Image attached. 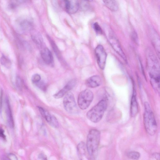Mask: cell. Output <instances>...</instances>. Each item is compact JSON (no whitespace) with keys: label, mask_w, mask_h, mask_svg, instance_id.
Returning a JSON list of instances; mask_svg holds the SVG:
<instances>
[{"label":"cell","mask_w":160,"mask_h":160,"mask_svg":"<svg viewBox=\"0 0 160 160\" xmlns=\"http://www.w3.org/2000/svg\"><path fill=\"white\" fill-rule=\"evenodd\" d=\"M39 158L41 160H47L46 156L42 154H41L39 155Z\"/></svg>","instance_id":"cell-30"},{"label":"cell","mask_w":160,"mask_h":160,"mask_svg":"<svg viewBox=\"0 0 160 160\" xmlns=\"http://www.w3.org/2000/svg\"><path fill=\"white\" fill-rule=\"evenodd\" d=\"M4 160H11L9 157H5L4 159Z\"/></svg>","instance_id":"cell-31"},{"label":"cell","mask_w":160,"mask_h":160,"mask_svg":"<svg viewBox=\"0 0 160 160\" xmlns=\"http://www.w3.org/2000/svg\"><path fill=\"white\" fill-rule=\"evenodd\" d=\"M21 81L20 78L18 77L16 78V85L18 88L19 89L21 88L22 87Z\"/></svg>","instance_id":"cell-27"},{"label":"cell","mask_w":160,"mask_h":160,"mask_svg":"<svg viewBox=\"0 0 160 160\" xmlns=\"http://www.w3.org/2000/svg\"><path fill=\"white\" fill-rule=\"evenodd\" d=\"M107 107V101L103 99L88 111L87 117L91 122L98 123L102 119Z\"/></svg>","instance_id":"cell-2"},{"label":"cell","mask_w":160,"mask_h":160,"mask_svg":"<svg viewBox=\"0 0 160 160\" xmlns=\"http://www.w3.org/2000/svg\"><path fill=\"white\" fill-rule=\"evenodd\" d=\"M2 64L6 68L9 69L11 66V61L7 57L4 56H2L1 59Z\"/></svg>","instance_id":"cell-19"},{"label":"cell","mask_w":160,"mask_h":160,"mask_svg":"<svg viewBox=\"0 0 160 160\" xmlns=\"http://www.w3.org/2000/svg\"><path fill=\"white\" fill-rule=\"evenodd\" d=\"M95 53L98 65L102 69L105 67L107 55L103 46L99 45L96 48Z\"/></svg>","instance_id":"cell-7"},{"label":"cell","mask_w":160,"mask_h":160,"mask_svg":"<svg viewBox=\"0 0 160 160\" xmlns=\"http://www.w3.org/2000/svg\"><path fill=\"white\" fill-rule=\"evenodd\" d=\"M102 83L101 77L98 75H94L88 78L86 81V86L91 88H95L99 86Z\"/></svg>","instance_id":"cell-13"},{"label":"cell","mask_w":160,"mask_h":160,"mask_svg":"<svg viewBox=\"0 0 160 160\" xmlns=\"http://www.w3.org/2000/svg\"><path fill=\"white\" fill-rule=\"evenodd\" d=\"M0 137L6 140V137L4 134V131L1 128H0Z\"/></svg>","instance_id":"cell-28"},{"label":"cell","mask_w":160,"mask_h":160,"mask_svg":"<svg viewBox=\"0 0 160 160\" xmlns=\"http://www.w3.org/2000/svg\"><path fill=\"white\" fill-rule=\"evenodd\" d=\"M22 1H11L9 4L10 7L12 9L15 8L18 5L21 3Z\"/></svg>","instance_id":"cell-25"},{"label":"cell","mask_w":160,"mask_h":160,"mask_svg":"<svg viewBox=\"0 0 160 160\" xmlns=\"http://www.w3.org/2000/svg\"><path fill=\"white\" fill-rule=\"evenodd\" d=\"M76 84V82L75 79L70 80L62 89L53 95V97L56 99L62 98L72 89L75 87Z\"/></svg>","instance_id":"cell-10"},{"label":"cell","mask_w":160,"mask_h":160,"mask_svg":"<svg viewBox=\"0 0 160 160\" xmlns=\"http://www.w3.org/2000/svg\"><path fill=\"white\" fill-rule=\"evenodd\" d=\"M41 78L40 75L38 74L34 75L32 78V81L33 84L35 85L41 81Z\"/></svg>","instance_id":"cell-22"},{"label":"cell","mask_w":160,"mask_h":160,"mask_svg":"<svg viewBox=\"0 0 160 160\" xmlns=\"http://www.w3.org/2000/svg\"><path fill=\"white\" fill-rule=\"evenodd\" d=\"M138 112V104L137 99V93L135 90H133L131 98L130 106V113L132 117L136 116Z\"/></svg>","instance_id":"cell-14"},{"label":"cell","mask_w":160,"mask_h":160,"mask_svg":"<svg viewBox=\"0 0 160 160\" xmlns=\"http://www.w3.org/2000/svg\"><path fill=\"white\" fill-rule=\"evenodd\" d=\"M38 109L42 116L49 124L52 121L53 116L41 107H38Z\"/></svg>","instance_id":"cell-18"},{"label":"cell","mask_w":160,"mask_h":160,"mask_svg":"<svg viewBox=\"0 0 160 160\" xmlns=\"http://www.w3.org/2000/svg\"><path fill=\"white\" fill-rule=\"evenodd\" d=\"M35 85L39 89L43 91H45L46 90V85L43 82L41 81H40L39 82L36 84Z\"/></svg>","instance_id":"cell-23"},{"label":"cell","mask_w":160,"mask_h":160,"mask_svg":"<svg viewBox=\"0 0 160 160\" xmlns=\"http://www.w3.org/2000/svg\"><path fill=\"white\" fill-rule=\"evenodd\" d=\"M144 122L148 134L151 136L154 135L157 130V125L150 105L147 102L145 103Z\"/></svg>","instance_id":"cell-1"},{"label":"cell","mask_w":160,"mask_h":160,"mask_svg":"<svg viewBox=\"0 0 160 160\" xmlns=\"http://www.w3.org/2000/svg\"><path fill=\"white\" fill-rule=\"evenodd\" d=\"M108 40L114 50L125 62H127L126 57L120 42L115 35L111 32L109 34Z\"/></svg>","instance_id":"cell-8"},{"label":"cell","mask_w":160,"mask_h":160,"mask_svg":"<svg viewBox=\"0 0 160 160\" xmlns=\"http://www.w3.org/2000/svg\"><path fill=\"white\" fill-rule=\"evenodd\" d=\"M33 40L37 44H40L42 42L43 40L40 35H37L32 37Z\"/></svg>","instance_id":"cell-24"},{"label":"cell","mask_w":160,"mask_h":160,"mask_svg":"<svg viewBox=\"0 0 160 160\" xmlns=\"http://www.w3.org/2000/svg\"><path fill=\"white\" fill-rule=\"evenodd\" d=\"M140 156V154L139 152L135 151L130 152L127 154V156L129 158L134 160H138Z\"/></svg>","instance_id":"cell-20"},{"label":"cell","mask_w":160,"mask_h":160,"mask_svg":"<svg viewBox=\"0 0 160 160\" xmlns=\"http://www.w3.org/2000/svg\"><path fill=\"white\" fill-rule=\"evenodd\" d=\"M77 150L80 160H95V157L90 154L84 142H81L78 144Z\"/></svg>","instance_id":"cell-9"},{"label":"cell","mask_w":160,"mask_h":160,"mask_svg":"<svg viewBox=\"0 0 160 160\" xmlns=\"http://www.w3.org/2000/svg\"><path fill=\"white\" fill-rule=\"evenodd\" d=\"M147 61L150 79L154 80L159 78V63L157 57L150 51L147 53Z\"/></svg>","instance_id":"cell-4"},{"label":"cell","mask_w":160,"mask_h":160,"mask_svg":"<svg viewBox=\"0 0 160 160\" xmlns=\"http://www.w3.org/2000/svg\"><path fill=\"white\" fill-rule=\"evenodd\" d=\"M18 25L19 29L23 32L28 31L32 27L31 22L26 19L19 20L18 22Z\"/></svg>","instance_id":"cell-16"},{"label":"cell","mask_w":160,"mask_h":160,"mask_svg":"<svg viewBox=\"0 0 160 160\" xmlns=\"http://www.w3.org/2000/svg\"><path fill=\"white\" fill-rule=\"evenodd\" d=\"M153 155L154 157L156 159V160H160V156L159 153H155L153 154Z\"/></svg>","instance_id":"cell-29"},{"label":"cell","mask_w":160,"mask_h":160,"mask_svg":"<svg viewBox=\"0 0 160 160\" xmlns=\"http://www.w3.org/2000/svg\"><path fill=\"white\" fill-rule=\"evenodd\" d=\"M132 38L133 40H134L136 43L138 44L139 43V40L137 34L136 32H133L132 35Z\"/></svg>","instance_id":"cell-26"},{"label":"cell","mask_w":160,"mask_h":160,"mask_svg":"<svg viewBox=\"0 0 160 160\" xmlns=\"http://www.w3.org/2000/svg\"><path fill=\"white\" fill-rule=\"evenodd\" d=\"M5 110L7 124L10 128L14 127V122L9 100L6 97L5 100Z\"/></svg>","instance_id":"cell-12"},{"label":"cell","mask_w":160,"mask_h":160,"mask_svg":"<svg viewBox=\"0 0 160 160\" xmlns=\"http://www.w3.org/2000/svg\"><path fill=\"white\" fill-rule=\"evenodd\" d=\"M105 6L112 11H117L119 8V5L117 1L114 0L103 1Z\"/></svg>","instance_id":"cell-17"},{"label":"cell","mask_w":160,"mask_h":160,"mask_svg":"<svg viewBox=\"0 0 160 160\" xmlns=\"http://www.w3.org/2000/svg\"><path fill=\"white\" fill-rule=\"evenodd\" d=\"M94 95L90 90L86 89L80 93L78 95V103L80 109L82 110L87 109L93 101Z\"/></svg>","instance_id":"cell-5"},{"label":"cell","mask_w":160,"mask_h":160,"mask_svg":"<svg viewBox=\"0 0 160 160\" xmlns=\"http://www.w3.org/2000/svg\"><path fill=\"white\" fill-rule=\"evenodd\" d=\"M41 56L44 62L48 65L51 64L53 62L52 53L47 48L43 49L41 52Z\"/></svg>","instance_id":"cell-15"},{"label":"cell","mask_w":160,"mask_h":160,"mask_svg":"<svg viewBox=\"0 0 160 160\" xmlns=\"http://www.w3.org/2000/svg\"><path fill=\"white\" fill-rule=\"evenodd\" d=\"M64 107L67 112L71 114H76L78 112L74 95L71 92H69L65 95L63 100Z\"/></svg>","instance_id":"cell-6"},{"label":"cell","mask_w":160,"mask_h":160,"mask_svg":"<svg viewBox=\"0 0 160 160\" xmlns=\"http://www.w3.org/2000/svg\"><path fill=\"white\" fill-rule=\"evenodd\" d=\"M93 27L95 31L97 34L101 35L102 34V29L98 23H95L93 25Z\"/></svg>","instance_id":"cell-21"},{"label":"cell","mask_w":160,"mask_h":160,"mask_svg":"<svg viewBox=\"0 0 160 160\" xmlns=\"http://www.w3.org/2000/svg\"><path fill=\"white\" fill-rule=\"evenodd\" d=\"M65 7L66 11L69 14H74L78 11L79 3L75 0H66L64 1Z\"/></svg>","instance_id":"cell-11"},{"label":"cell","mask_w":160,"mask_h":160,"mask_svg":"<svg viewBox=\"0 0 160 160\" xmlns=\"http://www.w3.org/2000/svg\"><path fill=\"white\" fill-rule=\"evenodd\" d=\"M100 139V132L97 129H91L87 136L86 144L90 154L95 157L98 149Z\"/></svg>","instance_id":"cell-3"}]
</instances>
